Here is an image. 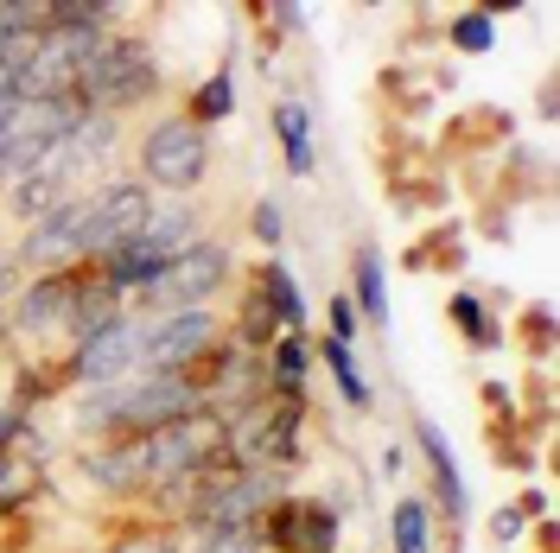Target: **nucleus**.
Listing matches in <instances>:
<instances>
[{
	"label": "nucleus",
	"instance_id": "nucleus-1",
	"mask_svg": "<svg viewBox=\"0 0 560 553\" xmlns=\"http://www.w3.org/2000/svg\"><path fill=\"white\" fill-rule=\"evenodd\" d=\"M153 90H160V64H153V45L135 33H103L96 51L77 70V96H83L90 115H103V121L121 115V108L147 103Z\"/></svg>",
	"mask_w": 560,
	"mask_h": 553
},
{
	"label": "nucleus",
	"instance_id": "nucleus-2",
	"mask_svg": "<svg viewBox=\"0 0 560 553\" xmlns=\"http://www.w3.org/2000/svg\"><path fill=\"white\" fill-rule=\"evenodd\" d=\"M210 160H217V146H210V128L198 121H185V108L178 115H160V121H147L135 140V173L147 191H166V198H185V191H198L210 178Z\"/></svg>",
	"mask_w": 560,
	"mask_h": 553
},
{
	"label": "nucleus",
	"instance_id": "nucleus-3",
	"mask_svg": "<svg viewBox=\"0 0 560 553\" xmlns=\"http://www.w3.org/2000/svg\"><path fill=\"white\" fill-rule=\"evenodd\" d=\"M217 344H223V318L210 306L140 318V369H191V363L210 356Z\"/></svg>",
	"mask_w": 560,
	"mask_h": 553
},
{
	"label": "nucleus",
	"instance_id": "nucleus-4",
	"mask_svg": "<svg viewBox=\"0 0 560 553\" xmlns=\"http://www.w3.org/2000/svg\"><path fill=\"white\" fill-rule=\"evenodd\" d=\"M230 274H236V261H230V248L217 243V236H198V243L185 248V255H173L166 261V274H160V286H147L140 299L153 311H185V306H210L223 286H230Z\"/></svg>",
	"mask_w": 560,
	"mask_h": 553
},
{
	"label": "nucleus",
	"instance_id": "nucleus-5",
	"mask_svg": "<svg viewBox=\"0 0 560 553\" xmlns=\"http://www.w3.org/2000/svg\"><path fill=\"white\" fill-rule=\"evenodd\" d=\"M255 548L268 553H338V509L313 496H275L255 521Z\"/></svg>",
	"mask_w": 560,
	"mask_h": 553
},
{
	"label": "nucleus",
	"instance_id": "nucleus-6",
	"mask_svg": "<svg viewBox=\"0 0 560 553\" xmlns=\"http://www.w3.org/2000/svg\"><path fill=\"white\" fill-rule=\"evenodd\" d=\"M13 255H20V268H38V274L83 268V261H90V204L70 198V204H58L51 216L26 223V236H20Z\"/></svg>",
	"mask_w": 560,
	"mask_h": 553
},
{
	"label": "nucleus",
	"instance_id": "nucleus-7",
	"mask_svg": "<svg viewBox=\"0 0 560 553\" xmlns=\"http://www.w3.org/2000/svg\"><path fill=\"white\" fill-rule=\"evenodd\" d=\"M140 369V318H128V311H115L96 338H83V344H70V369L65 376L77 381V388H115V381H128Z\"/></svg>",
	"mask_w": 560,
	"mask_h": 553
},
{
	"label": "nucleus",
	"instance_id": "nucleus-8",
	"mask_svg": "<svg viewBox=\"0 0 560 553\" xmlns=\"http://www.w3.org/2000/svg\"><path fill=\"white\" fill-rule=\"evenodd\" d=\"M83 204H90V261H96L103 248L128 243V236L147 230V216H153V191H147L140 178H115V185H103V191H90Z\"/></svg>",
	"mask_w": 560,
	"mask_h": 553
},
{
	"label": "nucleus",
	"instance_id": "nucleus-9",
	"mask_svg": "<svg viewBox=\"0 0 560 553\" xmlns=\"http://www.w3.org/2000/svg\"><path fill=\"white\" fill-rule=\"evenodd\" d=\"M415 446L427 451V471H433V490H440V516L465 528V509H471V496H465V478H458V458L446 446V433L433 426V420H415Z\"/></svg>",
	"mask_w": 560,
	"mask_h": 553
},
{
	"label": "nucleus",
	"instance_id": "nucleus-10",
	"mask_svg": "<svg viewBox=\"0 0 560 553\" xmlns=\"http://www.w3.org/2000/svg\"><path fill=\"white\" fill-rule=\"evenodd\" d=\"M166 261H173V255H160L147 236H128V243H115V248L96 255V274H103L108 286H121V293H147V286H160Z\"/></svg>",
	"mask_w": 560,
	"mask_h": 553
},
{
	"label": "nucleus",
	"instance_id": "nucleus-11",
	"mask_svg": "<svg viewBox=\"0 0 560 553\" xmlns=\"http://www.w3.org/2000/svg\"><path fill=\"white\" fill-rule=\"evenodd\" d=\"M261 376H268V395L280 401H306V376H313V344L300 331H280L275 344L261 350Z\"/></svg>",
	"mask_w": 560,
	"mask_h": 553
},
{
	"label": "nucleus",
	"instance_id": "nucleus-12",
	"mask_svg": "<svg viewBox=\"0 0 560 553\" xmlns=\"http://www.w3.org/2000/svg\"><path fill=\"white\" fill-rule=\"evenodd\" d=\"M248 293L261 299V311L275 318L280 331H300V338H306V299H300V286H293V274L280 268L275 255H268V261H261V268L248 274Z\"/></svg>",
	"mask_w": 560,
	"mask_h": 553
},
{
	"label": "nucleus",
	"instance_id": "nucleus-13",
	"mask_svg": "<svg viewBox=\"0 0 560 553\" xmlns=\"http://www.w3.org/2000/svg\"><path fill=\"white\" fill-rule=\"evenodd\" d=\"M350 306H357V325H370V331H383L388 325V274H383V255L363 243L357 248V261H350Z\"/></svg>",
	"mask_w": 560,
	"mask_h": 553
},
{
	"label": "nucleus",
	"instance_id": "nucleus-14",
	"mask_svg": "<svg viewBox=\"0 0 560 553\" xmlns=\"http://www.w3.org/2000/svg\"><path fill=\"white\" fill-rule=\"evenodd\" d=\"M275 134H280V153H287V173L313 178V166H318V153H313V108H306V103H280L275 108Z\"/></svg>",
	"mask_w": 560,
	"mask_h": 553
},
{
	"label": "nucleus",
	"instance_id": "nucleus-15",
	"mask_svg": "<svg viewBox=\"0 0 560 553\" xmlns=\"http://www.w3.org/2000/svg\"><path fill=\"white\" fill-rule=\"evenodd\" d=\"M446 318H453V331L471 350H497V344H503V325L485 311V299H478V293H453V299H446Z\"/></svg>",
	"mask_w": 560,
	"mask_h": 553
},
{
	"label": "nucleus",
	"instance_id": "nucleus-16",
	"mask_svg": "<svg viewBox=\"0 0 560 553\" xmlns=\"http://www.w3.org/2000/svg\"><path fill=\"white\" fill-rule=\"evenodd\" d=\"M318 356H325V369H331V381H338V395H345L350 408H376V388H370V376L357 369V356H350L345 344H331V338H318Z\"/></svg>",
	"mask_w": 560,
	"mask_h": 553
},
{
	"label": "nucleus",
	"instance_id": "nucleus-17",
	"mask_svg": "<svg viewBox=\"0 0 560 553\" xmlns=\"http://www.w3.org/2000/svg\"><path fill=\"white\" fill-rule=\"evenodd\" d=\"M388 534H395V553H433V509L420 496H401L388 516Z\"/></svg>",
	"mask_w": 560,
	"mask_h": 553
},
{
	"label": "nucleus",
	"instance_id": "nucleus-18",
	"mask_svg": "<svg viewBox=\"0 0 560 553\" xmlns=\"http://www.w3.org/2000/svg\"><path fill=\"white\" fill-rule=\"evenodd\" d=\"M236 115V83H230V70H210L205 83L191 90V108H185V121H230Z\"/></svg>",
	"mask_w": 560,
	"mask_h": 553
},
{
	"label": "nucleus",
	"instance_id": "nucleus-19",
	"mask_svg": "<svg viewBox=\"0 0 560 553\" xmlns=\"http://www.w3.org/2000/svg\"><path fill=\"white\" fill-rule=\"evenodd\" d=\"M490 20H497L490 7H465V13H453L446 38H453L458 51H471V58H478V51H490V45H497V26H490Z\"/></svg>",
	"mask_w": 560,
	"mask_h": 553
},
{
	"label": "nucleus",
	"instance_id": "nucleus-20",
	"mask_svg": "<svg viewBox=\"0 0 560 553\" xmlns=\"http://www.w3.org/2000/svg\"><path fill=\"white\" fill-rule=\"evenodd\" d=\"M248 236L261 248H280V236H287V223H280V204L275 198H261V204L248 210Z\"/></svg>",
	"mask_w": 560,
	"mask_h": 553
},
{
	"label": "nucleus",
	"instance_id": "nucleus-21",
	"mask_svg": "<svg viewBox=\"0 0 560 553\" xmlns=\"http://www.w3.org/2000/svg\"><path fill=\"white\" fill-rule=\"evenodd\" d=\"M325 325H331V331H325V338H331V344H357V331H363V325H357V306H350L345 293H338V299H331V306H325Z\"/></svg>",
	"mask_w": 560,
	"mask_h": 553
},
{
	"label": "nucleus",
	"instance_id": "nucleus-22",
	"mask_svg": "<svg viewBox=\"0 0 560 553\" xmlns=\"http://www.w3.org/2000/svg\"><path fill=\"white\" fill-rule=\"evenodd\" d=\"M13 293H20V255H13V248H0V311L13 306Z\"/></svg>",
	"mask_w": 560,
	"mask_h": 553
},
{
	"label": "nucleus",
	"instance_id": "nucleus-23",
	"mask_svg": "<svg viewBox=\"0 0 560 553\" xmlns=\"http://www.w3.org/2000/svg\"><path fill=\"white\" fill-rule=\"evenodd\" d=\"M20 439H26V414H20V408H7V414H0V458L20 446Z\"/></svg>",
	"mask_w": 560,
	"mask_h": 553
},
{
	"label": "nucleus",
	"instance_id": "nucleus-24",
	"mask_svg": "<svg viewBox=\"0 0 560 553\" xmlns=\"http://www.w3.org/2000/svg\"><path fill=\"white\" fill-rule=\"evenodd\" d=\"M268 13H275L280 33H300V26H306V7H268Z\"/></svg>",
	"mask_w": 560,
	"mask_h": 553
},
{
	"label": "nucleus",
	"instance_id": "nucleus-25",
	"mask_svg": "<svg viewBox=\"0 0 560 553\" xmlns=\"http://www.w3.org/2000/svg\"><path fill=\"white\" fill-rule=\"evenodd\" d=\"M516 534H523V509H503L497 516V541H516Z\"/></svg>",
	"mask_w": 560,
	"mask_h": 553
}]
</instances>
